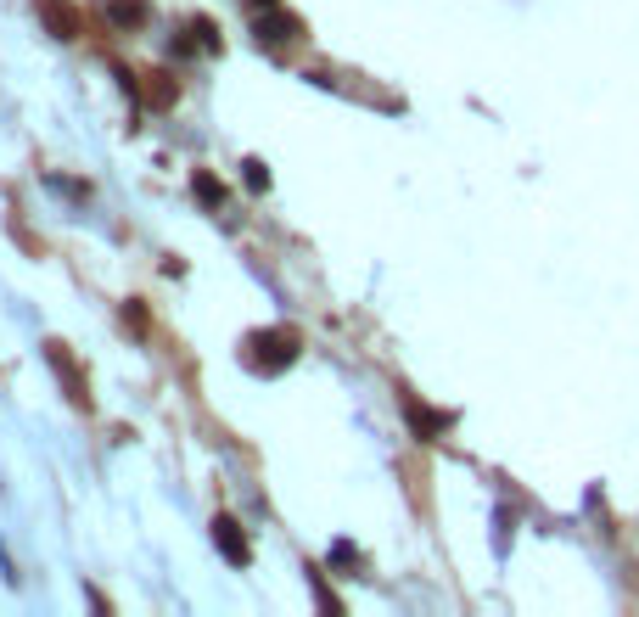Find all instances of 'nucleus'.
Instances as JSON below:
<instances>
[{
  "label": "nucleus",
  "mask_w": 639,
  "mask_h": 617,
  "mask_svg": "<svg viewBox=\"0 0 639 617\" xmlns=\"http://www.w3.org/2000/svg\"><path fill=\"white\" fill-rule=\"evenodd\" d=\"M191 29L202 34V51H219V34H213V23H208V17H197V23H191Z\"/></svg>",
  "instance_id": "nucleus-9"
},
{
  "label": "nucleus",
  "mask_w": 639,
  "mask_h": 617,
  "mask_svg": "<svg viewBox=\"0 0 639 617\" xmlns=\"http://www.w3.org/2000/svg\"><path fill=\"white\" fill-rule=\"evenodd\" d=\"M292 359H298V331L292 326L253 331V337H247V365H253V371H286Z\"/></svg>",
  "instance_id": "nucleus-1"
},
{
  "label": "nucleus",
  "mask_w": 639,
  "mask_h": 617,
  "mask_svg": "<svg viewBox=\"0 0 639 617\" xmlns=\"http://www.w3.org/2000/svg\"><path fill=\"white\" fill-rule=\"evenodd\" d=\"M247 186H253V191H264V186H270V169H264V163H247Z\"/></svg>",
  "instance_id": "nucleus-8"
},
{
  "label": "nucleus",
  "mask_w": 639,
  "mask_h": 617,
  "mask_svg": "<svg viewBox=\"0 0 639 617\" xmlns=\"http://www.w3.org/2000/svg\"><path fill=\"white\" fill-rule=\"evenodd\" d=\"M45 359H51V371H57V382L68 388V399L79 404V410H90V382H85V371L73 365L68 343H45Z\"/></svg>",
  "instance_id": "nucleus-2"
},
{
  "label": "nucleus",
  "mask_w": 639,
  "mask_h": 617,
  "mask_svg": "<svg viewBox=\"0 0 639 617\" xmlns=\"http://www.w3.org/2000/svg\"><path fill=\"white\" fill-rule=\"evenodd\" d=\"M191 197H197L202 208H208V214H219V208H225V186H219V180H213L208 169L191 174Z\"/></svg>",
  "instance_id": "nucleus-6"
},
{
  "label": "nucleus",
  "mask_w": 639,
  "mask_h": 617,
  "mask_svg": "<svg viewBox=\"0 0 639 617\" xmlns=\"http://www.w3.org/2000/svg\"><path fill=\"white\" fill-rule=\"evenodd\" d=\"M124 320H129L135 331H146V309H141V303H129V309H124Z\"/></svg>",
  "instance_id": "nucleus-10"
},
{
  "label": "nucleus",
  "mask_w": 639,
  "mask_h": 617,
  "mask_svg": "<svg viewBox=\"0 0 639 617\" xmlns=\"http://www.w3.org/2000/svg\"><path fill=\"white\" fill-rule=\"evenodd\" d=\"M34 12H40V23L57 34V40H79V34H85V17H79L73 0H34Z\"/></svg>",
  "instance_id": "nucleus-3"
},
{
  "label": "nucleus",
  "mask_w": 639,
  "mask_h": 617,
  "mask_svg": "<svg viewBox=\"0 0 639 617\" xmlns=\"http://www.w3.org/2000/svg\"><path fill=\"white\" fill-rule=\"evenodd\" d=\"M253 6H258V12H270V6H281V0H253Z\"/></svg>",
  "instance_id": "nucleus-11"
},
{
  "label": "nucleus",
  "mask_w": 639,
  "mask_h": 617,
  "mask_svg": "<svg viewBox=\"0 0 639 617\" xmlns=\"http://www.w3.org/2000/svg\"><path fill=\"white\" fill-rule=\"evenodd\" d=\"M113 23H146V0H113Z\"/></svg>",
  "instance_id": "nucleus-7"
},
{
  "label": "nucleus",
  "mask_w": 639,
  "mask_h": 617,
  "mask_svg": "<svg viewBox=\"0 0 639 617\" xmlns=\"http://www.w3.org/2000/svg\"><path fill=\"white\" fill-rule=\"evenodd\" d=\"M298 34H303V23L275 12V6H270V17H258V45H286V40H298Z\"/></svg>",
  "instance_id": "nucleus-5"
},
{
  "label": "nucleus",
  "mask_w": 639,
  "mask_h": 617,
  "mask_svg": "<svg viewBox=\"0 0 639 617\" xmlns=\"http://www.w3.org/2000/svg\"><path fill=\"white\" fill-rule=\"evenodd\" d=\"M213 545H219V556H225L230 567H247V561H253V545H247V533L236 517H213Z\"/></svg>",
  "instance_id": "nucleus-4"
}]
</instances>
